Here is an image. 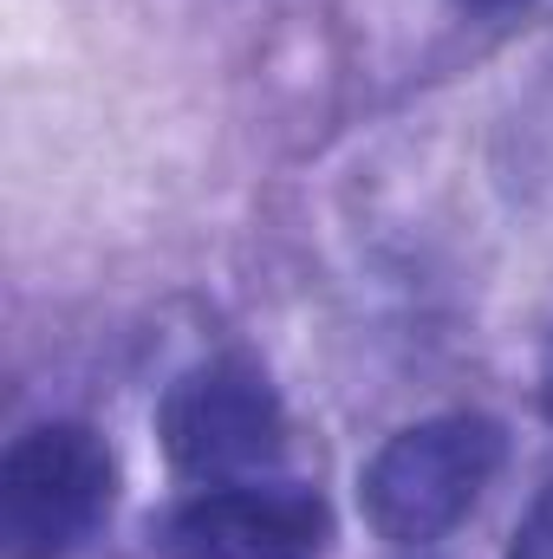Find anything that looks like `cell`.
<instances>
[{"mask_svg": "<svg viewBox=\"0 0 553 559\" xmlns=\"http://www.w3.org/2000/svg\"><path fill=\"white\" fill-rule=\"evenodd\" d=\"M508 462V436L495 417L475 411H449V417H423L398 429L358 475V508L372 521L378 540L391 547H430L443 534H456L475 501L489 495V481Z\"/></svg>", "mask_w": 553, "mask_h": 559, "instance_id": "cell-1", "label": "cell"}, {"mask_svg": "<svg viewBox=\"0 0 553 559\" xmlns=\"http://www.w3.org/2000/svg\"><path fill=\"white\" fill-rule=\"evenodd\" d=\"M118 501V455L92 423H33L0 462V547L7 559L79 554Z\"/></svg>", "mask_w": 553, "mask_h": 559, "instance_id": "cell-2", "label": "cell"}, {"mask_svg": "<svg viewBox=\"0 0 553 559\" xmlns=\"http://www.w3.org/2000/svg\"><path fill=\"white\" fill-rule=\"evenodd\" d=\"M163 455L183 481H255L274 475L286 455V411L261 365L248 358H202L176 371V384L156 404Z\"/></svg>", "mask_w": 553, "mask_h": 559, "instance_id": "cell-3", "label": "cell"}, {"mask_svg": "<svg viewBox=\"0 0 553 559\" xmlns=\"http://www.w3.org/2000/svg\"><path fill=\"white\" fill-rule=\"evenodd\" d=\"M156 547L169 559H326L332 508L286 475L215 481L156 521Z\"/></svg>", "mask_w": 553, "mask_h": 559, "instance_id": "cell-4", "label": "cell"}, {"mask_svg": "<svg viewBox=\"0 0 553 559\" xmlns=\"http://www.w3.org/2000/svg\"><path fill=\"white\" fill-rule=\"evenodd\" d=\"M508 559H553V475L541 481V495L528 501V514L515 521Z\"/></svg>", "mask_w": 553, "mask_h": 559, "instance_id": "cell-5", "label": "cell"}, {"mask_svg": "<svg viewBox=\"0 0 553 559\" xmlns=\"http://www.w3.org/2000/svg\"><path fill=\"white\" fill-rule=\"evenodd\" d=\"M462 7H475V13H515V7H534V0H462Z\"/></svg>", "mask_w": 553, "mask_h": 559, "instance_id": "cell-6", "label": "cell"}, {"mask_svg": "<svg viewBox=\"0 0 553 559\" xmlns=\"http://www.w3.org/2000/svg\"><path fill=\"white\" fill-rule=\"evenodd\" d=\"M541 404H548V417H553V338H548V365H541Z\"/></svg>", "mask_w": 553, "mask_h": 559, "instance_id": "cell-7", "label": "cell"}]
</instances>
